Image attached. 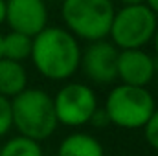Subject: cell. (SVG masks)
<instances>
[{
	"label": "cell",
	"mask_w": 158,
	"mask_h": 156,
	"mask_svg": "<svg viewBox=\"0 0 158 156\" xmlns=\"http://www.w3.org/2000/svg\"><path fill=\"white\" fill-rule=\"evenodd\" d=\"M112 0H63L61 18L63 28L77 40L98 42L109 39L110 24L114 18Z\"/></svg>",
	"instance_id": "3957f363"
},
{
	"label": "cell",
	"mask_w": 158,
	"mask_h": 156,
	"mask_svg": "<svg viewBox=\"0 0 158 156\" xmlns=\"http://www.w3.org/2000/svg\"><path fill=\"white\" fill-rule=\"evenodd\" d=\"M143 4H145V6L153 11V13H155V17L158 18V0H145Z\"/></svg>",
	"instance_id": "e0dca14e"
},
{
	"label": "cell",
	"mask_w": 158,
	"mask_h": 156,
	"mask_svg": "<svg viewBox=\"0 0 158 156\" xmlns=\"http://www.w3.org/2000/svg\"><path fill=\"white\" fill-rule=\"evenodd\" d=\"M90 123H92L94 127H107V125H110L109 119H107V116H105V112H103V109H98V112L94 114V117H92Z\"/></svg>",
	"instance_id": "2e32d148"
},
{
	"label": "cell",
	"mask_w": 158,
	"mask_h": 156,
	"mask_svg": "<svg viewBox=\"0 0 158 156\" xmlns=\"http://www.w3.org/2000/svg\"><path fill=\"white\" fill-rule=\"evenodd\" d=\"M116 76L121 84L147 88L156 77V61L145 50H121L118 53Z\"/></svg>",
	"instance_id": "9c48e42d"
},
{
	"label": "cell",
	"mask_w": 158,
	"mask_h": 156,
	"mask_svg": "<svg viewBox=\"0 0 158 156\" xmlns=\"http://www.w3.org/2000/svg\"><path fill=\"white\" fill-rule=\"evenodd\" d=\"M52 99L57 123L68 129L88 125L99 109L94 88L79 81H66L55 92V96H52Z\"/></svg>",
	"instance_id": "8992f818"
},
{
	"label": "cell",
	"mask_w": 158,
	"mask_h": 156,
	"mask_svg": "<svg viewBox=\"0 0 158 156\" xmlns=\"http://www.w3.org/2000/svg\"><path fill=\"white\" fill-rule=\"evenodd\" d=\"M0 156H44V153L39 142L17 134L0 147Z\"/></svg>",
	"instance_id": "4fadbf2b"
},
{
	"label": "cell",
	"mask_w": 158,
	"mask_h": 156,
	"mask_svg": "<svg viewBox=\"0 0 158 156\" xmlns=\"http://www.w3.org/2000/svg\"><path fill=\"white\" fill-rule=\"evenodd\" d=\"M13 129V119H11V99L0 96V138L6 136Z\"/></svg>",
	"instance_id": "9a60e30c"
},
{
	"label": "cell",
	"mask_w": 158,
	"mask_h": 156,
	"mask_svg": "<svg viewBox=\"0 0 158 156\" xmlns=\"http://www.w3.org/2000/svg\"><path fill=\"white\" fill-rule=\"evenodd\" d=\"M31 44L33 39L17 31H7L2 35V59L24 63L31 55Z\"/></svg>",
	"instance_id": "7c38bea8"
},
{
	"label": "cell",
	"mask_w": 158,
	"mask_h": 156,
	"mask_svg": "<svg viewBox=\"0 0 158 156\" xmlns=\"http://www.w3.org/2000/svg\"><path fill=\"white\" fill-rule=\"evenodd\" d=\"M118 53L119 50L109 39L90 42L83 53H81V64L85 77L94 84H110L114 83L116 66H118Z\"/></svg>",
	"instance_id": "52a82bcc"
},
{
	"label": "cell",
	"mask_w": 158,
	"mask_h": 156,
	"mask_svg": "<svg viewBox=\"0 0 158 156\" xmlns=\"http://www.w3.org/2000/svg\"><path fill=\"white\" fill-rule=\"evenodd\" d=\"M123 6H140V4H143L145 0H119Z\"/></svg>",
	"instance_id": "ffe728a7"
},
{
	"label": "cell",
	"mask_w": 158,
	"mask_h": 156,
	"mask_svg": "<svg viewBox=\"0 0 158 156\" xmlns=\"http://www.w3.org/2000/svg\"><path fill=\"white\" fill-rule=\"evenodd\" d=\"M0 59H2V33H0Z\"/></svg>",
	"instance_id": "44dd1931"
},
{
	"label": "cell",
	"mask_w": 158,
	"mask_h": 156,
	"mask_svg": "<svg viewBox=\"0 0 158 156\" xmlns=\"http://www.w3.org/2000/svg\"><path fill=\"white\" fill-rule=\"evenodd\" d=\"M158 18L145 6H123L114 11L109 39L121 50H143L156 33Z\"/></svg>",
	"instance_id": "5b68a950"
},
{
	"label": "cell",
	"mask_w": 158,
	"mask_h": 156,
	"mask_svg": "<svg viewBox=\"0 0 158 156\" xmlns=\"http://www.w3.org/2000/svg\"><path fill=\"white\" fill-rule=\"evenodd\" d=\"M46 2H48V0H46ZM50 2H63V0H50Z\"/></svg>",
	"instance_id": "7402d4cb"
},
{
	"label": "cell",
	"mask_w": 158,
	"mask_h": 156,
	"mask_svg": "<svg viewBox=\"0 0 158 156\" xmlns=\"http://www.w3.org/2000/svg\"><path fill=\"white\" fill-rule=\"evenodd\" d=\"M57 156H105L101 142L88 132H72L57 147Z\"/></svg>",
	"instance_id": "30bf717a"
},
{
	"label": "cell",
	"mask_w": 158,
	"mask_h": 156,
	"mask_svg": "<svg viewBox=\"0 0 158 156\" xmlns=\"http://www.w3.org/2000/svg\"><path fill=\"white\" fill-rule=\"evenodd\" d=\"M48 20L50 11L46 0H6V24L9 31L33 39L50 26Z\"/></svg>",
	"instance_id": "ba28073f"
},
{
	"label": "cell",
	"mask_w": 158,
	"mask_h": 156,
	"mask_svg": "<svg viewBox=\"0 0 158 156\" xmlns=\"http://www.w3.org/2000/svg\"><path fill=\"white\" fill-rule=\"evenodd\" d=\"M6 24V0H0V26Z\"/></svg>",
	"instance_id": "ac0fdd59"
},
{
	"label": "cell",
	"mask_w": 158,
	"mask_h": 156,
	"mask_svg": "<svg viewBox=\"0 0 158 156\" xmlns=\"http://www.w3.org/2000/svg\"><path fill=\"white\" fill-rule=\"evenodd\" d=\"M153 50H155V61L158 63V28H156V33H155V37H153Z\"/></svg>",
	"instance_id": "d6986e66"
},
{
	"label": "cell",
	"mask_w": 158,
	"mask_h": 156,
	"mask_svg": "<svg viewBox=\"0 0 158 156\" xmlns=\"http://www.w3.org/2000/svg\"><path fill=\"white\" fill-rule=\"evenodd\" d=\"M81 42L63 26H48L33 37L31 63L35 70L48 81H70L79 72Z\"/></svg>",
	"instance_id": "6da1fadb"
},
{
	"label": "cell",
	"mask_w": 158,
	"mask_h": 156,
	"mask_svg": "<svg viewBox=\"0 0 158 156\" xmlns=\"http://www.w3.org/2000/svg\"><path fill=\"white\" fill-rule=\"evenodd\" d=\"M155 109L156 101L149 88L129 86L121 83L110 88L103 105V112L109 123L125 130L143 129Z\"/></svg>",
	"instance_id": "277c9868"
},
{
	"label": "cell",
	"mask_w": 158,
	"mask_h": 156,
	"mask_svg": "<svg viewBox=\"0 0 158 156\" xmlns=\"http://www.w3.org/2000/svg\"><path fill=\"white\" fill-rule=\"evenodd\" d=\"M143 138L147 142V145L158 153V107L155 109V112L151 114V117L147 119V123L143 125Z\"/></svg>",
	"instance_id": "5bb4252c"
},
{
	"label": "cell",
	"mask_w": 158,
	"mask_h": 156,
	"mask_svg": "<svg viewBox=\"0 0 158 156\" xmlns=\"http://www.w3.org/2000/svg\"><path fill=\"white\" fill-rule=\"evenodd\" d=\"M28 88V72L22 63L0 59V96L13 99Z\"/></svg>",
	"instance_id": "8fae6325"
},
{
	"label": "cell",
	"mask_w": 158,
	"mask_h": 156,
	"mask_svg": "<svg viewBox=\"0 0 158 156\" xmlns=\"http://www.w3.org/2000/svg\"><path fill=\"white\" fill-rule=\"evenodd\" d=\"M11 119L20 136H26L39 143L50 138L59 127L53 110V99L42 88L28 86L17 97H13Z\"/></svg>",
	"instance_id": "7a4b0ae2"
}]
</instances>
